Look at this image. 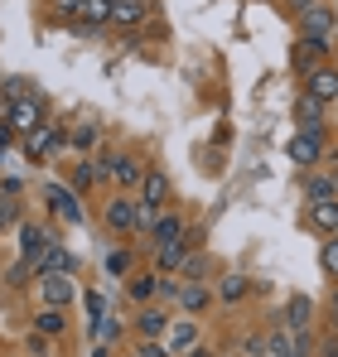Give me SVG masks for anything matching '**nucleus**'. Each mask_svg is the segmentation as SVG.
<instances>
[{"mask_svg": "<svg viewBox=\"0 0 338 357\" xmlns=\"http://www.w3.org/2000/svg\"><path fill=\"white\" fill-rule=\"evenodd\" d=\"M5 121H10V130L20 140L34 135V130H44L49 126V97L29 77H5Z\"/></svg>", "mask_w": 338, "mask_h": 357, "instance_id": "f257e3e1", "label": "nucleus"}, {"mask_svg": "<svg viewBox=\"0 0 338 357\" xmlns=\"http://www.w3.org/2000/svg\"><path fill=\"white\" fill-rule=\"evenodd\" d=\"M97 174L107 178V183H116V193H140L150 165H145L135 150H102V155H97Z\"/></svg>", "mask_w": 338, "mask_h": 357, "instance_id": "f03ea898", "label": "nucleus"}, {"mask_svg": "<svg viewBox=\"0 0 338 357\" xmlns=\"http://www.w3.org/2000/svg\"><path fill=\"white\" fill-rule=\"evenodd\" d=\"M20 145H24V155H29L34 165H39V160H58L63 150H73V126H63V121H49L44 130L24 135Z\"/></svg>", "mask_w": 338, "mask_h": 357, "instance_id": "7ed1b4c3", "label": "nucleus"}, {"mask_svg": "<svg viewBox=\"0 0 338 357\" xmlns=\"http://www.w3.org/2000/svg\"><path fill=\"white\" fill-rule=\"evenodd\" d=\"M135 222H140V198L135 193H112L102 203V227L112 237H135Z\"/></svg>", "mask_w": 338, "mask_h": 357, "instance_id": "20e7f679", "label": "nucleus"}, {"mask_svg": "<svg viewBox=\"0 0 338 357\" xmlns=\"http://www.w3.org/2000/svg\"><path fill=\"white\" fill-rule=\"evenodd\" d=\"M44 208L54 213L63 227H78V222H82V198H78L63 178H44Z\"/></svg>", "mask_w": 338, "mask_h": 357, "instance_id": "39448f33", "label": "nucleus"}, {"mask_svg": "<svg viewBox=\"0 0 338 357\" xmlns=\"http://www.w3.org/2000/svg\"><path fill=\"white\" fill-rule=\"evenodd\" d=\"M329 54H334V44H324V39H304V34H300V39L290 44V73L304 82L314 68H324V63H329Z\"/></svg>", "mask_w": 338, "mask_h": 357, "instance_id": "423d86ee", "label": "nucleus"}, {"mask_svg": "<svg viewBox=\"0 0 338 357\" xmlns=\"http://www.w3.org/2000/svg\"><path fill=\"white\" fill-rule=\"evenodd\" d=\"M285 155H290V165H300V169H319L324 165V130H295L290 135V145H285Z\"/></svg>", "mask_w": 338, "mask_h": 357, "instance_id": "0eeeda50", "label": "nucleus"}, {"mask_svg": "<svg viewBox=\"0 0 338 357\" xmlns=\"http://www.w3.org/2000/svg\"><path fill=\"white\" fill-rule=\"evenodd\" d=\"M39 290V304H54V309H68L78 299V275H39L34 280Z\"/></svg>", "mask_w": 338, "mask_h": 357, "instance_id": "6e6552de", "label": "nucleus"}, {"mask_svg": "<svg viewBox=\"0 0 338 357\" xmlns=\"http://www.w3.org/2000/svg\"><path fill=\"white\" fill-rule=\"evenodd\" d=\"M295 24H300V34H304V39H324V44H334L338 15H334V10H329V5H324V0H319V5H314L309 15H300Z\"/></svg>", "mask_w": 338, "mask_h": 357, "instance_id": "1a4fd4ad", "label": "nucleus"}, {"mask_svg": "<svg viewBox=\"0 0 338 357\" xmlns=\"http://www.w3.org/2000/svg\"><path fill=\"white\" fill-rule=\"evenodd\" d=\"M29 266H34V280H39V275H78V256H73L63 241H54V246H49L39 261H29Z\"/></svg>", "mask_w": 338, "mask_h": 357, "instance_id": "9d476101", "label": "nucleus"}, {"mask_svg": "<svg viewBox=\"0 0 338 357\" xmlns=\"http://www.w3.org/2000/svg\"><path fill=\"white\" fill-rule=\"evenodd\" d=\"M193 222L179 213V208H165L160 213V222H155V232H150V251H160V246H174V241H184V232H189Z\"/></svg>", "mask_w": 338, "mask_h": 357, "instance_id": "9b49d317", "label": "nucleus"}, {"mask_svg": "<svg viewBox=\"0 0 338 357\" xmlns=\"http://www.w3.org/2000/svg\"><path fill=\"white\" fill-rule=\"evenodd\" d=\"M169 324H174V314L165 304H140L135 309V338H165Z\"/></svg>", "mask_w": 338, "mask_h": 357, "instance_id": "f8f14e48", "label": "nucleus"}, {"mask_svg": "<svg viewBox=\"0 0 338 357\" xmlns=\"http://www.w3.org/2000/svg\"><path fill=\"white\" fill-rule=\"evenodd\" d=\"M276 319H281L290 333H309V328H314V299H309V295H290Z\"/></svg>", "mask_w": 338, "mask_h": 357, "instance_id": "ddd939ff", "label": "nucleus"}, {"mask_svg": "<svg viewBox=\"0 0 338 357\" xmlns=\"http://www.w3.org/2000/svg\"><path fill=\"white\" fill-rule=\"evenodd\" d=\"M150 10H155V0H116L112 29H126V34H135V29L150 20Z\"/></svg>", "mask_w": 338, "mask_h": 357, "instance_id": "4468645a", "label": "nucleus"}, {"mask_svg": "<svg viewBox=\"0 0 338 357\" xmlns=\"http://www.w3.org/2000/svg\"><path fill=\"white\" fill-rule=\"evenodd\" d=\"M54 241L58 237L44 227V222H20V256H24V261H39Z\"/></svg>", "mask_w": 338, "mask_h": 357, "instance_id": "2eb2a0df", "label": "nucleus"}, {"mask_svg": "<svg viewBox=\"0 0 338 357\" xmlns=\"http://www.w3.org/2000/svg\"><path fill=\"white\" fill-rule=\"evenodd\" d=\"M165 348L174 357L193 353V348H198V319H174V324H169V333H165Z\"/></svg>", "mask_w": 338, "mask_h": 357, "instance_id": "dca6fc26", "label": "nucleus"}, {"mask_svg": "<svg viewBox=\"0 0 338 357\" xmlns=\"http://www.w3.org/2000/svg\"><path fill=\"white\" fill-rule=\"evenodd\" d=\"M304 92H309V97H319L324 107H329V102H338V68H334V63L314 68V73L304 77Z\"/></svg>", "mask_w": 338, "mask_h": 357, "instance_id": "f3484780", "label": "nucleus"}, {"mask_svg": "<svg viewBox=\"0 0 338 357\" xmlns=\"http://www.w3.org/2000/svg\"><path fill=\"white\" fill-rule=\"evenodd\" d=\"M304 198H309V203L338 198V165L334 169H309V174H304Z\"/></svg>", "mask_w": 338, "mask_h": 357, "instance_id": "a211bd4d", "label": "nucleus"}, {"mask_svg": "<svg viewBox=\"0 0 338 357\" xmlns=\"http://www.w3.org/2000/svg\"><path fill=\"white\" fill-rule=\"evenodd\" d=\"M112 10H116V0H82V10H78V24H82V34H97V29H107V24H112Z\"/></svg>", "mask_w": 338, "mask_h": 357, "instance_id": "6ab92c4d", "label": "nucleus"}, {"mask_svg": "<svg viewBox=\"0 0 338 357\" xmlns=\"http://www.w3.org/2000/svg\"><path fill=\"white\" fill-rule=\"evenodd\" d=\"M324 112H329V107H324L319 97H309V92L295 97V126H300V130H324Z\"/></svg>", "mask_w": 338, "mask_h": 357, "instance_id": "aec40b11", "label": "nucleus"}, {"mask_svg": "<svg viewBox=\"0 0 338 357\" xmlns=\"http://www.w3.org/2000/svg\"><path fill=\"white\" fill-rule=\"evenodd\" d=\"M126 295H131V304H155L160 299V271H135L126 280Z\"/></svg>", "mask_w": 338, "mask_h": 357, "instance_id": "412c9836", "label": "nucleus"}, {"mask_svg": "<svg viewBox=\"0 0 338 357\" xmlns=\"http://www.w3.org/2000/svg\"><path fill=\"white\" fill-rule=\"evenodd\" d=\"M97 150H102V126H92V121H73V155L97 160Z\"/></svg>", "mask_w": 338, "mask_h": 357, "instance_id": "4be33fe9", "label": "nucleus"}, {"mask_svg": "<svg viewBox=\"0 0 338 357\" xmlns=\"http://www.w3.org/2000/svg\"><path fill=\"white\" fill-rule=\"evenodd\" d=\"M169 193H174V188H169V174H165V169H150L135 198H140V203H150V208H169Z\"/></svg>", "mask_w": 338, "mask_h": 357, "instance_id": "5701e85b", "label": "nucleus"}, {"mask_svg": "<svg viewBox=\"0 0 338 357\" xmlns=\"http://www.w3.org/2000/svg\"><path fill=\"white\" fill-rule=\"evenodd\" d=\"M29 324H34V333H44V338H58V333H68V309H54V304H39Z\"/></svg>", "mask_w": 338, "mask_h": 357, "instance_id": "b1692460", "label": "nucleus"}, {"mask_svg": "<svg viewBox=\"0 0 338 357\" xmlns=\"http://www.w3.org/2000/svg\"><path fill=\"white\" fill-rule=\"evenodd\" d=\"M304 222H309L314 232H329V237H338V198H324V203H309Z\"/></svg>", "mask_w": 338, "mask_h": 357, "instance_id": "393cba45", "label": "nucleus"}, {"mask_svg": "<svg viewBox=\"0 0 338 357\" xmlns=\"http://www.w3.org/2000/svg\"><path fill=\"white\" fill-rule=\"evenodd\" d=\"M97 160H82V155H78V160H73V165H68V178H63V183H68V188H73V193H78V198H82V193H87V188H92V183H97Z\"/></svg>", "mask_w": 338, "mask_h": 357, "instance_id": "a878e982", "label": "nucleus"}, {"mask_svg": "<svg viewBox=\"0 0 338 357\" xmlns=\"http://www.w3.org/2000/svg\"><path fill=\"white\" fill-rule=\"evenodd\" d=\"M208 304H213L208 280H184V290H179V309H184V314H203Z\"/></svg>", "mask_w": 338, "mask_h": 357, "instance_id": "bb28decb", "label": "nucleus"}, {"mask_svg": "<svg viewBox=\"0 0 338 357\" xmlns=\"http://www.w3.org/2000/svg\"><path fill=\"white\" fill-rule=\"evenodd\" d=\"M213 295L223 299V304H242V299L251 295V275H242V271H227L223 280H218V290Z\"/></svg>", "mask_w": 338, "mask_h": 357, "instance_id": "cd10ccee", "label": "nucleus"}, {"mask_svg": "<svg viewBox=\"0 0 338 357\" xmlns=\"http://www.w3.org/2000/svg\"><path fill=\"white\" fill-rule=\"evenodd\" d=\"M107 275H112V280H131V275H135V246L107 251Z\"/></svg>", "mask_w": 338, "mask_h": 357, "instance_id": "c85d7f7f", "label": "nucleus"}, {"mask_svg": "<svg viewBox=\"0 0 338 357\" xmlns=\"http://www.w3.org/2000/svg\"><path fill=\"white\" fill-rule=\"evenodd\" d=\"M237 357H266V328H247L237 338Z\"/></svg>", "mask_w": 338, "mask_h": 357, "instance_id": "c756f323", "label": "nucleus"}, {"mask_svg": "<svg viewBox=\"0 0 338 357\" xmlns=\"http://www.w3.org/2000/svg\"><path fill=\"white\" fill-rule=\"evenodd\" d=\"M208 271H213V261H208V251H193L184 266H179V280H208Z\"/></svg>", "mask_w": 338, "mask_h": 357, "instance_id": "7c9ffc66", "label": "nucleus"}, {"mask_svg": "<svg viewBox=\"0 0 338 357\" xmlns=\"http://www.w3.org/2000/svg\"><path fill=\"white\" fill-rule=\"evenodd\" d=\"M319 266H324L329 280H338V237H329L324 246H319Z\"/></svg>", "mask_w": 338, "mask_h": 357, "instance_id": "2f4dec72", "label": "nucleus"}, {"mask_svg": "<svg viewBox=\"0 0 338 357\" xmlns=\"http://www.w3.org/2000/svg\"><path fill=\"white\" fill-rule=\"evenodd\" d=\"M131 357H174V353L165 348V338H135Z\"/></svg>", "mask_w": 338, "mask_h": 357, "instance_id": "473e14b6", "label": "nucleus"}, {"mask_svg": "<svg viewBox=\"0 0 338 357\" xmlns=\"http://www.w3.org/2000/svg\"><path fill=\"white\" fill-rule=\"evenodd\" d=\"M15 218H20V203H15V198H5V193H0V232H5V227H10V222H15Z\"/></svg>", "mask_w": 338, "mask_h": 357, "instance_id": "72a5a7b5", "label": "nucleus"}, {"mask_svg": "<svg viewBox=\"0 0 338 357\" xmlns=\"http://www.w3.org/2000/svg\"><path fill=\"white\" fill-rule=\"evenodd\" d=\"M179 290H184L179 275H160V304H165V299H179Z\"/></svg>", "mask_w": 338, "mask_h": 357, "instance_id": "f704fd0d", "label": "nucleus"}, {"mask_svg": "<svg viewBox=\"0 0 338 357\" xmlns=\"http://www.w3.org/2000/svg\"><path fill=\"white\" fill-rule=\"evenodd\" d=\"M314 357H338V333H319V348H314Z\"/></svg>", "mask_w": 338, "mask_h": 357, "instance_id": "c9c22d12", "label": "nucleus"}, {"mask_svg": "<svg viewBox=\"0 0 338 357\" xmlns=\"http://www.w3.org/2000/svg\"><path fill=\"white\" fill-rule=\"evenodd\" d=\"M24 348H29L34 357H49V353H54V338H44V333H29V343H24Z\"/></svg>", "mask_w": 338, "mask_h": 357, "instance_id": "e433bc0d", "label": "nucleus"}, {"mask_svg": "<svg viewBox=\"0 0 338 357\" xmlns=\"http://www.w3.org/2000/svg\"><path fill=\"white\" fill-rule=\"evenodd\" d=\"M324 314H329V333H338V285L329 290V304H324Z\"/></svg>", "mask_w": 338, "mask_h": 357, "instance_id": "4c0bfd02", "label": "nucleus"}, {"mask_svg": "<svg viewBox=\"0 0 338 357\" xmlns=\"http://www.w3.org/2000/svg\"><path fill=\"white\" fill-rule=\"evenodd\" d=\"M97 338H102V343H116V338H121V324H116V319H102Z\"/></svg>", "mask_w": 338, "mask_h": 357, "instance_id": "58836bf2", "label": "nucleus"}, {"mask_svg": "<svg viewBox=\"0 0 338 357\" xmlns=\"http://www.w3.org/2000/svg\"><path fill=\"white\" fill-rule=\"evenodd\" d=\"M319 0H285V10H290V20H300V15H309Z\"/></svg>", "mask_w": 338, "mask_h": 357, "instance_id": "ea45409f", "label": "nucleus"}, {"mask_svg": "<svg viewBox=\"0 0 338 357\" xmlns=\"http://www.w3.org/2000/svg\"><path fill=\"white\" fill-rule=\"evenodd\" d=\"M15 140H20V135H15V130H10V121L0 116V150H10V145H15Z\"/></svg>", "mask_w": 338, "mask_h": 357, "instance_id": "a19ab883", "label": "nucleus"}, {"mask_svg": "<svg viewBox=\"0 0 338 357\" xmlns=\"http://www.w3.org/2000/svg\"><path fill=\"white\" fill-rule=\"evenodd\" d=\"M184 357H218V353H213V348H208V343H198V348H193V353H184Z\"/></svg>", "mask_w": 338, "mask_h": 357, "instance_id": "79ce46f5", "label": "nucleus"}]
</instances>
